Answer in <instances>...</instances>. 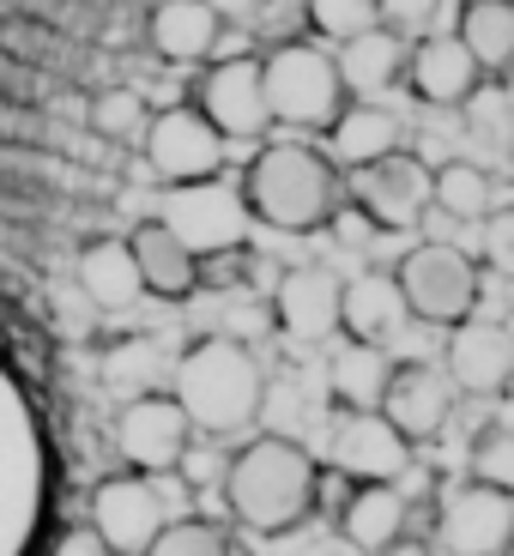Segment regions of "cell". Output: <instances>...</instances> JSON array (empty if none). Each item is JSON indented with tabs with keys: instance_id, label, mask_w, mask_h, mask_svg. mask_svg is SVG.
Instances as JSON below:
<instances>
[{
	"instance_id": "28",
	"label": "cell",
	"mask_w": 514,
	"mask_h": 556,
	"mask_svg": "<svg viewBox=\"0 0 514 556\" xmlns=\"http://www.w3.org/2000/svg\"><path fill=\"white\" fill-rule=\"evenodd\" d=\"M430 206L448 212V218L485 224L490 212H497V181H490V169H478V164H466V157H454V164L430 169Z\"/></svg>"
},
{
	"instance_id": "1",
	"label": "cell",
	"mask_w": 514,
	"mask_h": 556,
	"mask_svg": "<svg viewBox=\"0 0 514 556\" xmlns=\"http://www.w3.org/2000/svg\"><path fill=\"white\" fill-rule=\"evenodd\" d=\"M55 502V442L37 393L0 357V556H30Z\"/></svg>"
},
{
	"instance_id": "20",
	"label": "cell",
	"mask_w": 514,
	"mask_h": 556,
	"mask_svg": "<svg viewBox=\"0 0 514 556\" xmlns=\"http://www.w3.org/2000/svg\"><path fill=\"white\" fill-rule=\"evenodd\" d=\"M218 13H212L206 0H158L152 18H146V42H152L158 61H176V67H188V61H212L218 55Z\"/></svg>"
},
{
	"instance_id": "3",
	"label": "cell",
	"mask_w": 514,
	"mask_h": 556,
	"mask_svg": "<svg viewBox=\"0 0 514 556\" xmlns=\"http://www.w3.org/2000/svg\"><path fill=\"white\" fill-rule=\"evenodd\" d=\"M170 400L181 405L188 430L206 435H242L266 405V376L242 339H200L176 357V388Z\"/></svg>"
},
{
	"instance_id": "14",
	"label": "cell",
	"mask_w": 514,
	"mask_h": 556,
	"mask_svg": "<svg viewBox=\"0 0 514 556\" xmlns=\"http://www.w3.org/2000/svg\"><path fill=\"white\" fill-rule=\"evenodd\" d=\"M400 79H412V91L424 103H436V110H460V103H473L490 85L454 30H430V37L405 42V73Z\"/></svg>"
},
{
	"instance_id": "2",
	"label": "cell",
	"mask_w": 514,
	"mask_h": 556,
	"mask_svg": "<svg viewBox=\"0 0 514 556\" xmlns=\"http://www.w3.org/2000/svg\"><path fill=\"white\" fill-rule=\"evenodd\" d=\"M242 200H249L254 224H273L285 237H309V230H327L346 212V176L321 146L278 139V146L254 152L249 176H242Z\"/></svg>"
},
{
	"instance_id": "9",
	"label": "cell",
	"mask_w": 514,
	"mask_h": 556,
	"mask_svg": "<svg viewBox=\"0 0 514 556\" xmlns=\"http://www.w3.org/2000/svg\"><path fill=\"white\" fill-rule=\"evenodd\" d=\"M195 110L218 127L224 146H249L273 127L266 115V91H261V55H224L200 73Z\"/></svg>"
},
{
	"instance_id": "10",
	"label": "cell",
	"mask_w": 514,
	"mask_h": 556,
	"mask_svg": "<svg viewBox=\"0 0 514 556\" xmlns=\"http://www.w3.org/2000/svg\"><path fill=\"white\" fill-rule=\"evenodd\" d=\"M436 527H442L448 556H509V544H514V490L466 478V484H454L442 496Z\"/></svg>"
},
{
	"instance_id": "4",
	"label": "cell",
	"mask_w": 514,
	"mask_h": 556,
	"mask_svg": "<svg viewBox=\"0 0 514 556\" xmlns=\"http://www.w3.org/2000/svg\"><path fill=\"white\" fill-rule=\"evenodd\" d=\"M315 459L309 447H297L291 435H254L237 459H230V478H224V496H230V515L249 532H291L297 520H309L315 508Z\"/></svg>"
},
{
	"instance_id": "19",
	"label": "cell",
	"mask_w": 514,
	"mask_h": 556,
	"mask_svg": "<svg viewBox=\"0 0 514 556\" xmlns=\"http://www.w3.org/2000/svg\"><path fill=\"white\" fill-rule=\"evenodd\" d=\"M273 315H278V327L291 339H303V345L334 339L339 333V278L327 273V266H297V273H285L278 291H273Z\"/></svg>"
},
{
	"instance_id": "12",
	"label": "cell",
	"mask_w": 514,
	"mask_h": 556,
	"mask_svg": "<svg viewBox=\"0 0 514 556\" xmlns=\"http://www.w3.org/2000/svg\"><path fill=\"white\" fill-rule=\"evenodd\" d=\"M188 417H181V405L170 400V393H139V400L122 405V417H115V454L134 466L139 478H158L170 472V466H181V454H188Z\"/></svg>"
},
{
	"instance_id": "22",
	"label": "cell",
	"mask_w": 514,
	"mask_h": 556,
	"mask_svg": "<svg viewBox=\"0 0 514 556\" xmlns=\"http://www.w3.org/2000/svg\"><path fill=\"white\" fill-rule=\"evenodd\" d=\"M127 254H134V273L139 285H146V296H170V303H181V296H195L200 285V261L188 249H181L176 237H170L158 218H146L134 230V237H122Z\"/></svg>"
},
{
	"instance_id": "7",
	"label": "cell",
	"mask_w": 514,
	"mask_h": 556,
	"mask_svg": "<svg viewBox=\"0 0 514 556\" xmlns=\"http://www.w3.org/2000/svg\"><path fill=\"white\" fill-rule=\"evenodd\" d=\"M170 237L195 261H212V254H237L249 242L254 218H249V200H242L237 181L206 176V181H176L164 194V212H158Z\"/></svg>"
},
{
	"instance_id": "17",
	"label": "cell",
	"mask_w": 514,
	"mask_h": 556,
	"mask_svg": "<svg viewBox=\"0 0 514 556\" xmlns=\"http://www.w3.org/2000/svg\"><path fill=\"white\" fill-rule=\"evenodd\" d=\"M376 412L388 417V424L405 435V442L442 435L448 412H454V381H448L442 369H430V363H393L388 393H381Z\"/></svg>"
},
{
	"instance_id": "35",
	"label": "cell",
	"mask_w": 514,
	"mask_h": 556,
	"mask_svg": "<svg viewBox=\"0 0 514 556\" xmlns=\"http://www.w3.org/2000/svg\"><path fill=\"white\" fill-rule=\"evenodd\" d=\"M206 7L218 13V25H249L261 13V0H206Z\"/></svg>"
},
{
	"instance_id": "23",
	"label": "cell",
	"mask_w": 514,
	"mask_h": 556,
	"mask_svg": "<svg viewBox=\"0 0 514 556\" xmlns=\"http://www.w3.org/2000/svg\"><path fill=\"white\" fill-rule=\"evenodd\" d=\"M334 67H339V85H346V98H381L388 85H400L405 73V42L393 37L388 25H369L363 37H346L334 49Z\"/></svg>"
},
{
	"instance_id": "33",
	"label": "cell",
	"mask_w": 514,
	"mask_h": 556,
	"mask_svg": "<svg viewBox=\"0 0 514 556\" xmlns=\"http://www.w3.org/2000/svg\"><path fill=\"white\" fill-rule=\"evenodd\" d=\"M473 472H478V484L514 490V442H509V430H490L485 435V447H478V459H473Z\"/></svg>"
},
{
	"instance_id": "13",
	"label": "cell",
	"mask_w": 514,
	"mask_h": 556,
	"mask_svg": "<svg viewBox=\"0 0 514 556\" xmlns=\"http://www.w3.org/2000/svg\"><path fill=\"white\" fill-rule=\"evenodd\" d=\"M170 508L164 496H158L152 478H110V484H98V496H91V532L103 539V551L110 556H146V544L164 532Z\"/></svg>"
},
{
	"instance_id": "30",
	"label": "cell",
	"mask_w": 514,
	"mask_h": 556,
	"mask_svg": "<svg viewBox=\"0 0 514 556\" xmlns=\"http://www.w3.org/2000/svg\"><path fill=\"white\" fill-rule=\"evenodd\" d=\"M146 556H230V539L212 520L181 515V520H164V532L146 544Z\"/></svg>"
},
{
	"instance_id": "29",
	"label": "cell",
	"mask_w": 514,
	"mask_h": 556,
	"mask_svg": "<svg viewBox=\"0 0 514 556\" xmlns=\"http://www.w3.org/2000/svg\"><path fill=\"white\" fill-rule=\"evenodd\" d=\"M303 13H309V37L327 42V49H339L346 37H363L369 25H381L376 0H303Z\"/></svg>"
},
{
	"instance_id": "18",
	"label": "cell",
	"mask_w": 514,
	"mask_h": 556,
	"mask_svg": "<svg viewBox=\"0 0 514 556\" xmlns=\"http://www.w3.org/2000/svg\"><path fill=\"white\" fill-rule=\"evenodd\" d=\"M400 139H405V122L393 110H381V98H351L346 110L327 122V146L321 152L334 157V169L346 176V169H363V164H376V157L400 152Z\"/></svg>"
},
{
	"instance_id": "32",
	"label": "cell",
	"mask_w": 514,
	"mask_h": 556,
	"mask_svg": "<svg viewBox=\"0 0 514 556\" xmlns=\"http://www.w3.org/2000/svg\"><path fill=\"white\" fill-rule=\"evenodd\" d=\"M91 127L103 139H127V134H146V103L134 91H103L98 110H91Z\"/></svg>"
},
{
	"instance_id": "8",
	"label": "cell",
	"mask_w": 514,
	"mask_h": 556,
	"mask_svg": "<svg viewBox=\"0 0 514 556\" xmlns=\"http://www.w3.org/2000/svg\"><path fill=\"white\" fill-rule=\"evenodd\" d=\"M346 200L381 230H412L430 212V164L400 146V152L376 157V164L346 169Z\"/></svg>"
},
{
	"instance_id": "25",
	"label": "cell",
	"mask_w": 514,
	"mask_h": 556,
	"mask_svg": "<svg viewBox=\"0 0 514 556\" xmlns=\"http://www.w3.org/2000/svg\"><path fill=\"white\" fill-rule=\"evenodd\" d=\"M448 30L466 42V55L478 61L485 79H502V73H509V61H514V0H466Z\"/></svg>"
},
{
	"instance_id": "21",
	"label": "cell",
	"mask_w": 514,
	"mask_h": 556,
	"mask_svg": "<svg viewBox=\"0 0 514 556\" xmlns=\"http://www.w3.org/2000/svg\"><path fill=\"white\" fill-rule=\"evenodd\" d=\"M405 303L393 273H358L351 285H339V333L358 339V345H388L405 327Z\"/></svg>"
},
{
	"instance_id": "36",
	"label": "cell",
	"mask_w": 514,
	"mask_h": 556,
	"mask_svg": "<svg viewBox=\"0 0 514 556\" xmlns=\"http://www.w3.org/2000/svg\"><path fill=\"white\" fill-rule=\"evenodd\" d=\"M297 556H363V551H358V544H346L339 532H327V539H309Z\"/></svg>"
},
{
	"instance_id": "26",
	"label": "cell",
	"mask_w": 514,
	"mask_h": 556,
	"mask_svg": "<svg viewBox=\"0 0 514 556\" xmlns=\"http://www.w3.org/2000/svg\"><path fill=\"white\" fill-rule=\"evenodd\" d=\"M79 291L98 308H110V315H122V308H134L146 296V285L134 273V254H127L122 237H103L79 254Z\"/></svg>"
},
{
	"instance_id": "34",
	"label": "cell",
	"mask_w": 514,
	"mask_h": 556,
	"mask_svg": "<svg viewBox=\"0 0 514 556\" xmlns=\"http://www.w3.org/2000/svg\"><path fill=\"white\" fill-rule=\"evenodd\" d=\"M49 556H110V551H103V539L91 527H79V532H61V544Z\"/></svg>"
},
{
	"instance_id": "11",
	"label": "cell",
	"mask_w": 514,
	"mask_h": 556,
	"mask_svg": "<svg viewBox=\"0 0 514 556\" xmlns=\"http://www.w3.org/2000/svg\"><path fill=\"white\" fill-rule=\"evenodd\" d=\"M146 164L176 188V181H206V176H224V139L195 103L181 110H158L146 122Z\"/></svg>"
},
{
	"instance_id": "6",
	"label": "cell",
	"mask_w": 514,
	"mask_h": 556,
	"mask_svg": "<svg viewBox=\"0 0 514 556\" xmlns=\"http://www.w3.org/2000/svg\"><path fill=\"white\" fill-rule=\"evenodd\" d=\"M393 285H400V303L412 320H430V327H454V320L478 315V296H485V266L473 254L448 249V242H417L400 266H393Z\"/></svg>"
},
{
	"instance_id": "5",
	"label": "cell",
	"mask_w": 514,
	"mask_h": 556,
	"mask_svg": "<svg viewBox=\"0 0 514 556\" xmlns=\"http://www.w3.org/2000/svg\"><path fill=\"white\" fill-rule=\"evenodd\" d=\"M261 91H266V115L278 127H297V134H327L339 110H346V85H339L334 49L315 37L278 42L273 55H261Z\"/></svg>"
},
{
	"instance_id": "24",
	"label": "cell",
	"mask_w": 514,
	"mask_h": 556,
	"mask_svg": "<svg viewBox=\"0 0 514 556\" xmlns=\"http://www.w3.org/2000/svg\"><path fill=\"white\" fill-rule=\"evenodd\" d=\"M339 539L358 544L363 556H381L405 539V496L393 484H358L339 515Z\"/></svg>"
},
{
	"instance_id": "27",
	"label": "cell",
	"mask_w": 514,
	"mask_h": 556,
	"mask_svg": "<svg viewBox=\"0 0 514 556\" xmlns=\"http://www.w3.org/2000/svg\"><path fill=\"white\" fill-rule=\"evenodd\" d=\"M388 376H393V357L381 345H358L346 339L334 357V400L346 412H376L381 393H388Z\"/></svg>"
},
{
	"instance_id": "15",
	"label": "cell",
	"mask_w": 514,
	"mask_h": 556,
	"mask_svg": "<svg viewBox=\"0 0 514 556\" xmlns=\"http://www.w3.org/2000/svg\"><path fill=\"white\" fill-rule=\"evenodd\" d=\"M442 376L454 381V393H478V400H497L514 376V333L502 320H454V333H448V363Z\"/></svg>"
},
{
	"instance_id": "31",
	"label": "cell",
	"mask_w": 514,
	"mask_h": 556,
	"mask_svg": "<svg viewBox=\"0 0 514 556\" xmlns=\"http://www.w3.org/2000/svg\"><path fill=\"white\" fill-rule=\"evenodd\" d=\"M442 13H448V0H376V18L400 42H417V37H430V30H448Z\"/></svg>"
},
{
	"instance_id": "16",
	"label": "cell",
	"mask_w": 514,
	"mask_h": 556,
	"mask_svg": "<svg viewBox=\"0 0 514 556\" xmlns=\"http://www.w3.org/2000/svg\"><path fill=\"white\" fill-rule=\"evenodd\" d=\"M334 472L351 484H400L412 466V442L393 430L381 412H351L334 435Z\"/></svg>"
}]
</instances>
